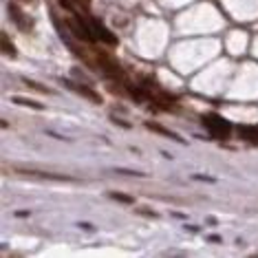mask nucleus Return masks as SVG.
Here are the masks:
<instances>
[{"mask_svg":"<svg viewBox=\"0 0 258 258\" xmlns=\"http://www.w3.org/2000/svg\"><path fill=\"white\" fill-rule=\"evenodd\" d=\"M203 124L208 126V131L212 135H216V137H223V139H227V137H230V133H232V124H230V121H225L221 115H216V113L203 115Z\"/></svg>","mask_w":258,"mask_h":258,"instance_id":"nucleus-1","label":"nucleus"},{"mask_svg":"<svg viewBox=\"0 0 258 258\" xmlns=\"http://www.w3.org/2000/svg\"><path fill=\"white\" fill-rule=\"evenodd\" d=\"M67 25H69V29H71L73 36L78 40H84V42H93V40H95L93 29L89 25H84V18H80L78 14H75L73 18H67Z\"/></svg>","mask_w":258,"mask_h":258,"instance_id":"nucleus-2","label":"nucleus"},{"mask_svg":"<svg viewBox=\"0 0 258 258\" xmlns=\"http://www.w3.org/2000/svg\"><path fill=\"white\" fill-rule=\"evenodd\" d=\"M97 62H99V67L104 69V73H106V75H110V78H117V80H124V69H121L119 62L113 60L108 53L97 51Z\"/></svg>","mask_w":258,"mask_h":258,"instance_id":"nucleus-3","label":"nucleus"},{"mask_svg":"<svg viewBox=\"0 0 258 258\" xmlns=\"http://www.w3.org/2000/svg\"><path fill=\"white\" fill-rule=\"evenodd\" d=\"M7 9H9V18L14 20V25H16V27L22 29V31H31V27H33V25L27 20L25 11H22L18 5H16V3H9V5H7Z\"/></svg>","mask_w":258,"mask_h":258,"instance_id":"nucleus-4","label":"nucleus"},{"mask_svg":"<svg viewBox=\"0 0 258 258\" xmlns=\"http://www.w3.org/2000/svg\"><path fill=\"white\" fill-rule=\"evenodd\" d=\"M64 84L69 86V89H73V91H78L82 97H86V99H91L93 104H102V95H99L97 91H93L91 86H86V84H78V82H71V80H64Z\"/></svg>","mask_w":258,"mask_h":258,"instance_id":"nucleus-5","label":"nucleus"},{"mask_svg":"<svg viewBox=\"0 0 258 258\" xmlns=\"http://www.w3.org/2000/svg\"><path fill=\"white\" fill-rule=\"evenodd\" d=\"M91 29H93V33H95V38H97V40H102L104 44H110V46H115V44H117V38H115L113 33H110L108 29L104 27L99 20H91Z\"/></svg>","mask_w":258,"mask_h":258,"instance_id":"nucleus-6","label":"nucleus"},{"mask_svg":"<svg viewBox=\"0 0 258 258\" xmlns=\"http://www.w3.org/2000/svg\"><path fill=\"white\" fill-rule=\"evenodd\" d=\"M146 128H148V131H152V133H159V135H166V137H172L174 142H179V144H185L177 133L168 131V128H163V126H159V124H152V121H146Z\"/></svg>","mask_w":258,"mask_h":258,"instance_id":"nucleus-7","label":"nucleus"},{"mask_svg":"<svg viewBox=\"0 0 258 258\" xmlns=\"http://www.w3.org/2000/svg\"><path fill=\"white\" fill-rule=\"evenodd\" d=\"M11 102L18 104V106H27V108H36V110H44V104L36 102V99H27V97H20V95H14Z\"/></svg>","mask_w":258,"mask_h":258,"instance_id":"nucleus-8","label":"nucleus"},{"mask_svg":"<svg viewBox=\"0 0 258 258\" xmlns=\"http://www.w3.org/2000/svg\"><path fill=\"white\" fill-rule=\"evenodd\" d=\"M238 135L243 139H247L251 144H258V128H251V126H240L238 128Z\"/></svg>","mask_w":258,"mask_h":258,"instance_id":"nucleus-9","label":"nucleus"},{"mask_svg":"<svg viewBox=\"0 0 258 258\" xmlns=\"http://www.w3.org/2000/svg\"><path fill=\"white\" fill-rule=\"evenodd\" d=\"M3 53L7 55V57H16V55H18V53H16V46L9 42L7 33H3Z\"/></svg>","mask_w":258,"mask_h":258,"instance_id":"nucleus-10","label":"nucleus"},{"mask_svg":"<svg viewBox=\"0 0 258 258\" xmlns=\"http://www.w3.org/2000/svg\"><path fill=\"white\" fill-rule=\"evenodd\" d=\"M22 82H25V84L29 86V89H33V91H40V93H44V95H51V91L49 89H44V86L42 84H38V82H31V80H22Z\"/></svg>","mask_w":258,"mask_h":258,"instance_id":"nucleus-11","label":"nucleus"},{"mask_svg":"<svg viewBox=\"0 0 258 258\" xmlns=\"http://www.w3.org/2000/svg\"><path fill=\"white\" fill-rule=\"evenodd\" d=\"M117 174H128V177H146L144 172H135V170H126V168H115Z\"/></svg>","mask_w":258,"mask_h":258,"instance_id":"nucleus-12","label":"nucleus"},{"mask_svg":"<svg viewBox=\"0 0 258 258\" xmlns=\"http://www.w3.org/2000/svg\"><path fill=\"white\" fill-rule=\"evenodd\" d=\"M110 199H113V201H119V203H133V199H131V197H126V195H117V192H110Z\"/></svg>","mask_w":258,"mask_h":258,"instance_id":"nucleus-13","label":"nucleus"},{"mask_svg":"<svg viewBox=\"0 0 258 258\" xmlns=\"http://www.w3.org/2000/svg\"><path fill=\"white\" fill-rule=\"evenodd\" d=\"M22 3H25V5H36L38 0H22Z\"/></svg>","mask_w":258,"mask_h":258,"instance_id":"nucleus-14","label":"nucleus"}]
</instances>
